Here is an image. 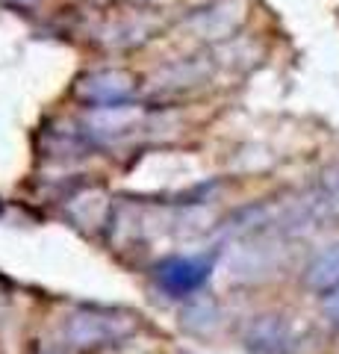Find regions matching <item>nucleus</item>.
I'll return each instance as SVG.
<instances>
[{"instance_id":"f03ea898","label":"nucleus","mask_w":339,"mask_h":354,"mask_svg":"<svg viewBox=\"0 0 339 354\" xmlns=\"http://www.w3.org/2000/svg\"><path fill=\"white\" fill-rule=\"evenodd\" d=\"M307 281H310V286H316V290H327V286L339 283V245L325 251L322 257L310 266Z\"/></svg>"},{"instance_id":"f257e3e1","label":"nucleus","mask_w":339,"mask_h":354,"mask_svg":"<svg viewBox=\"0 0 339 354\" xmlns=\"http://www.w3.org/2000/svg\"><path fill=\"white\" fill-rule=\"evenodd\" d=\"M210 274V263H198V260H168L159 266V283L166 286L171 295H183L192 292L204 283V278Z\"/></svg>"},{"instance_id":"7ed1b4c3","label":"nucleus","mask_w":339,"mask_h":354,"mask_svg":"<svg viewBox=\"0 0 339 354\" xmlns=\"http://www.w3.org/2000/svg\"><path fill=\"white\" fill-rule=\"evenodd\" d=\"M325 307H327V313H331V316H336V319H339V292H336V295H331V298H327V304H325Z\"/></svg>"}]
</instances>
